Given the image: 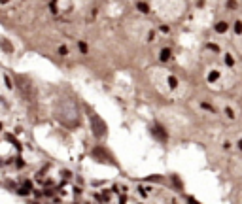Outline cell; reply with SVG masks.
<instances>
[{
  "instance_id": "obj_1",
  "label": "cell",
  "mask_w": 242,
  "mask_h": 204,
  "mask_svg": "<svg viewBox=\"0 0 242 204\" xmlns=\"http://www.w3.org/2000/svg\"><path fill=\"white\" fill-rule=\"evenodd\" d=\"M87 114H89V123H91V132H93V136L95 138H104V136L108 134V125L102 121V117L100 115H97L93 110L87 108Z\"/></svg>"
},
{
  "instance_id": "obj_2",
  "label": "cell",
  "mask_w": 242,
  "mask_h": 204,
  "mask_svg": "<svg viewBox=\"0 0 242 204\" xmlns=\"http://www.w3.org/2000/svg\"><path fill=\"white\" fill-rule=\"evenodd\" d=\"M91 155L95 157L97 161H100V162H110V165H114V159H112V155H110V153H108L102 146H97L95 149L91 151Z\"/></svg>"
},
{
  "instance_id": "obj_3",
  "label": "cell",
  "mask_w": 242,
  "mask_h": 204,
  "mask_svg": "<svg viewBox=\"0 0 242 204\" xmlns=\"http://www.w3.org/2000/svg\"><path fill=\"white\" fill-rule=\"evenodd\" d=\"M150 130H151V136H155L159 142H168V132L165 130L161 125H157V123H155V125H151V129H150Z\"/></svg>"
},
{
  "instance_id": "obj_4",
  "label": "cell",
  "mask_w": 242,
  "mask_h": 204,
  "mask_svg": "<svg viewBox=\"0 0 242 204\" xmlns=\"http://www.w3.org/2000/svg\"><path fill=\"white\" fill-rule=\"evenodd\" d=\"M227 28H229V23L227 21H218V23L214 25V30L218 34H225V32H227Z\"/></svg>"
},
{
  "instance_id": "obj_5",
  "label": "cell",
  "mask_w": 242,
  "mask_h": 204,
  "mask_svg": "<svg viewBox=\"0 0 242 204\" xmlns=\"http://www.w3.org/2000/svg\"><path fill=\"white\" fill-rule=\"evenodd\" d=\"M170 57H172V51L168 47H163L161 55H159V60H161V63H167V60H170Z\"/></svg>"
},
{
  "instance_id": "obj_6",
  "label": "cell",
  "mask_w": 242,
  "mask_h": 204,
  "mask_svg": "<svg viewBox=\"0 0 242 204\" xmlns=\"http://www.w3.org/2000/svg\"><path fill=\"white\" fill-rule=\"evenodd\" d=\"M136 9H140L142 13H150L151 12L150 4H146V2H136Z\"/></svg>"
},
{
  "instance_id": "obj_7",
  "label": "cell",
  "mask_w": 242,
  "mask_h": 204,
  "mask_svg": "<svg viewBox=\"0 0 242 204\" xmlns=\"http://www.w3.org/2000/svg\"><path fill=\"white\" fill-rule=\"evenodd\" d=\"M218 78H219V72H218V70H212V72L208 74V81H210V83L218 81Z\"/></svg>"
},
{
  "instance_id": "obj_8",
  "label": "cell",
  "mask_w": 242,
  "mask_h": 204,
  "mask_svg": "<svg viewBox=\"0 0 242 204\" xmlns=\"http://www.w3.org/2000/svg\"><path fill=\"white\" fill-rule=\"evenodd\" d=\"M78 47H80V51H81L83 55H87V53H89V47H87V44H85V42H81V40L78 42Z\"/></svg>"
},
{
  "instance_id": "obj_9",
  "label": "cell",
  "mask_w": 242,
  "mask_h": 204,
  "mask_svg": "<svg viewBox=\"0 0 242 204\" xmlns=\"http://www.w3.org/2000/svg\"><path fill=\"white\" fill-rule=\"evenodd\" d=\"M235 34L236 36H240L242 34V21L238 19V21H235Z\"/></svg>"
},
{
  "instance_id": "obj_10",
  "label": "cell",
  "mask_w": 242,
  "mask_h": 204,
  "mask_svg": "<svg viewBox=\"0 0 242 204\" xmlns=\"http://www.w3.org/2000/svg\"><path fill=\"white\" fill-rule=\"evenodd\" d=\"M2 49H4V51H8V53H12V51H13L12 44H10L8 40H2Z\"/></svg>"
},
{
  "instance_id": "obj_11",
  "label": "cell",
  "mask_w": 242,
  "mask_h": 204,
  "mask_svg": "<svg viewBox=\"0 0 242 204\" xmlns=\"http://www.w3.org/2000/svg\"><path fill=\"white\" fill-rule=\"evenodd\" d=\"M168 85H170L172 89H176L178 87V79L174 78V76H168Z\"/></svg>"
},
{
  "instance_id": "obj_12",
  "label": "cell",
  "mask_w": 242,
  "mask_h": 204,
  "mask_svg": "<svg viewBox=\"0 0 242 204\" xmlns=\"http://www.w3.org/2000/svg\"><path fill=\"white\" fill-rule=\"evenodd\" d=\"M57 53L61 55V57H66V55H68V47H66V45H61V47L57 49Z\"/></svg>"
},
{
  "instance_id": "obj_13",
  "label": "cell",
  "mask_w": 242,
  "mask_h": 204,
  "mask_svg": "<svg viewBox=\"0 0 242 204\" xmlns=\"http://www.w3.org/2000/svg\"><path fill=\"white\" fill-rule=\"evenodd\" d=\"M223 60H225V64H227V66H233V64H235V59L231 57L229 53H227V55H225V57H223Z\"/></svg>"
},
{
  "instance_id": "obj_14",
  "label": "cell",
  "mask_w": 242,
  "mask_h": 204,
  "mask_svg": "<svg viewBox=\"0 0 242 204\" xmlns=\"http://www.w3.org/2000/svg\"><path fill=\"white\" fill-rule=\"evenodd\" d=\"M200 106H203V108H204V110H208V111H212V114H214V111H216V108H214V106H212V104H208V102H200Z\"/></svg>"
},
{
  "instance_id": "obj_15",
  "label": "cell",
  "mask_w": 242,
  "mask_h": 204,
  "mask_svg": "<svg viewBox=\"0 0 242 204\" xmlns=\"http://www.w3.org/2000/svg\"><path fill=\"white\" fill-rule=\"evenodd\" d=\"M49 8H51V12H53V13H59V4L57 2H49Z\"/></svg>"
},
{
  "instance_id": "obj_16",
  "label": "cell",
  "mask_w": 242,
  "mask_h": 204,
  "mask_svg": "<svg viewBox=\"0 0 242 204\" xmlns=\"http://www.w3.org/2000/svg\"><path fill=\"white\" fill-rule=\"evenodd\" d=\"M225 115H227L229 119H235V111L231 110V108H225Z\"/></svg>"
},
{
  "instance_id": "obj_17",
  "label": "cell",
  "mask_w": 242,
  "mask_h": 204,
  "mask_svg": "<svg viewBox=\"0 0 242 204\" xmlns=\"http://www.w3.org/2000/svg\"><path fill=\"white\" fill-rule=\"evenodd\" d=\"M17 193H19V195H23V197H25V195H29V193H32V191H29L27 187H21V189H17Z\"/></svg>"
},
{
  "instance_id": "obj_18",
  "label": "cell",
  "mask_w": 242,
  "mask_h": 204,
  "mask_svg": "<svg viewBox=\"0 0 242 204\" xmlns=\"http://www.w3.org/2000/svg\"><path fill=\"white\" fill-rule=\"evenodd\" d=\"M159 28H161V32H165V34H168V32H170V27H168V25H161Z\"/></svg>"
},
{
  "instance_id": "obj_19",
  "label": "cell",
  "mask_w": 242,
  "mask_h": 204,
  "mask_svg": "<svg viewBox=\"0 0 242 204\" xmlns=\"http://www.w3.org/2000/svg\"><path fill=\"white\" fill-rule=\"evenodd\" d=\"M4 81H6V87H8V89H12V87H13L12 81H10V78H8V74H4Z\"/></svg>"
},
{
  "instance_id": "obj_20",
  "label": "cell",
  "mask_w": 242,
  "mask_h": 204,
  "mask_svg": "<svg viewBox=\"0 0 242 204\" xmlns=\"http://www.w3.org/2000/svg\"><path fill=\"white\" fill-rule=\"evenodd\" d=\"M23 187H27L29 191H32V181H30V180H25V183H23Z\"/></svg>"
},
{
  "instance_id": "obj_21",
  "label": "cell",
  "mask_w": 242,
  "mask_h": 204,
  "mask_svg": "<svg viewBox=\"0 0 242 204\" xmlns=\"http://www.w3.org/2000/svg\"><path fill=\"white\" fill-rule=\"evenodd\" d=\"M153 40H155V32L150 30V32H148V42H153Z\"/></svg>"
},
{
  "instance_id": "obj_22",
  "label": "cell",
  "mask_w": 242,
  "mask_h": 204,
  "mask_svg": "<svg viewBox=\"0 0 242 204\" xmlns=\"http://www.w3.org/2000/svg\"><path fill=\"white\" fill-rule=\"evenodd\" d=\"M187 204H200V202L195 200V197H187Z\"/></svg>"
},
{
  "instance_id": "obj_23",
  "label": "cell",
  "mask_w": 242,
  "mask_h": 204,
  "mask_svg": "<svg viewBox=\"0 0 242 204\" xmlns=\"http://www.w3.org/2000/svg\"><path fill=\"white\" fill-rule=\"evenodd\" d=\"M138 193H140V195H142V197H146V195H148V191H146V189H144V187H142V185H140V187H138Z\"/></svg>"
},
{
  "instance_id": "obj_24",
  "label": "cell",
  "mask_w": 242,
  "mask_h": 204,
  "mask_svg": "<svg viewBox=\"0 0 242 204\" xmlns=\"http://www.w3.org/2000/svg\"><path fill=\"white\" fill-rule=\"evenodd\" d=\"M225 6H227V8H231V9H235L236 6H238V4H236V2H227Z\"/></svg>"
},
{
  "instance_id": "obj_25",
  "label": "cell",
  "mask_w": 242,
  "mask_h": 204,
  "mask_svg": "<svg viewBox=\"0 0 242 204\" xmlns=\"http://www.w3.org/2000/svg\"><path fill=\"white\" fill-rule=\"evenodd\" d=\"M208 47L212 49V51H219V47H218V45H216V44H208Z\"/></svg>"
},
{
  "instance_id": "obj_26",
  "label": "cell",
  "mask_w": 242,
  "mask_h": 204,
  "mask_svg": "<svg viewBox=\"0 0 242 204\" xmlns=\"http://www.w3.org/2000/svg\"><path fill=\"white\" fill-rule=\"evenodd\" d=\"M125 202H127V197H125V195H123V197L119 198V204H125Z\"/></svg>"
},
{
  "instance_id": "obj_27",
  "label": "cell",
  "mask_w": 242,
  "mask_h": 204,
  "mask_svg": "<svg viewBox=\"0 0 242 204\" xmlns=\"http://www.w3.org/2000/svg\"><path fill=\"white\" fill-rule=\"evenodd\" d=\"M236 146H238V149H240V151H242V138H240V140H238V142H236Z\"/></svg>"
}]
</instances>
